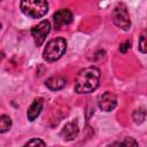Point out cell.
I'll return each instance as SVG.
<instances>
[{
  "label": "cell",
  "instance_id": "4fadbf2b",
  "mask_svg": "<svg viewBox=\"0 0 147 147\" xmlns=\"http://www.w3.org/2000/svg\"><path fill=\"white\" fill-rule=\"evenodd\" d=\"M139 49L142 53H147V31H144L139 38Z\"/></svg>",
  "mask_w": 147,
  "mask_h": 147
},
{
  "label": "cell",
  "instance_id": "7a4b0ae2",
  "mask_svg": "<svg viewBox=\"0 0 147 147\" xmlns=\"http://www.w3.org/2000/svg\"><path fill=\"white\" fill-rule=\"evenodd\" d=\"M67 49V40L62 37H56L54 39H51L42 52V57L47 62H54L59 60Z\"/></svg>",
  "mask_w": 147,
  "mask_h": 147
},
{
  "label": "cell",
  "instance_id": "ba28073f",
  "mask_svg": "<svg viewBox=\"0 0 147 147\" xmlns=\"http://www.w3.org/2000/svg\"><path fill=\"white\" fill-rule=\"evenodd\" d=\"M79 129L77 125V122H69L67 124H64V126L61 130V136L64 140L67 141H71L74 139H76V137L78 136Z\"/></svg>",
  "mask_w": 147,
  "mask_h": 147
},
{
  "label": "cell",
  "instance_id": "2e32d148",
  "mask_svg": "<svg viewBox=\"0 0 147 147\" xmlns=\"http://www.w3.org/2000/svg\"><path fill=\"white\" fill-rule=\"evenodd\" d=\"M130 48H131V41H129V40H126L119 45V52L123 54H125Z\"/></svg>",
  "mask_w": 147,
  "mask_h": 147
},
{
  "label": "cell",
  "instance_id": "8fae6325",
  "mask_svg": "<svg viewBox=\"0 0 147 147\" xmlns=\"http://www.w3.org/2000/svg\"><path fill=\"white\" fill-rule=\"evenodd\" d=\"M147 116V110L144 107H139L133 110L132 113V119L136 124H141Z\"/></svg>",
  "mask_w": 147,
  "mask_h": 147
},
{
  "label": "cell",
  "instance_id": "52a82bcc",
  "mask_svg": "<svg viewBox=\"0 0 147 147\" xmlns=\"http://www.w3.org/2000/svg\"><path fill=\"white\" fill-rule=\"evenodd\" d=\"M53 21H54V26L55 29H61L72 22V13L70 9L62 8L59 9L57 11L54 13L53 15Z\"/></svg>",
  "mask_w": 147,
  "mask_h": 147
},
{
  "label": "cell",
  "instance_id": "8992f818",
  "mask_svg": "<svg viewBox=\"0 0 147 147\" xmlns=\"http://www.w3.org/2000/svg\"><path fill=\"white\" fill-rule=\"evenodd\" d=\"M98 105H99V108L101 110H103V111H111L117 106V98H116V95L113 92L106 91V92H103L99 96Z\"/></svg>",
  "mask_w": 147,
  "mask_h": 147
},
{
  "label": "cell",
  "instance_id": "5bb4252c",
  "mask_svg": "<svg viewBox=\"0 0 147 147\" xmlns=\"http://www.w3.org/2000/svg\"><path fill=\"white\" fill-rule=\"evenodd\" d=\"M113 145H117V146H138V142L133 139V138H126L125 140L123 141H119V142H115Z\"/></svg>",
  "mask_w": 147,
  "mask_h": 147
},
{
  "label": "cell",
  "instance_id": "5b68a950",
  "mask_svg": "<svg viewBox=\"0 0 147 147\" xmlns=\"http://www.w3.org/2000/svg\"><path fill=\"white\" fill-rule=\"evenodd\" d=\"M49 31H51V23L47 20L41 21L39 24H37L36 26H33L31 29V34L33 37V40H34V44L37 47H39L44 44Z\"/></svg>",
  "mask_w": 147,
  "mask_h": 147
},
{
  "label": "cell",
  "instance_id": "30bf717a",
  "mask_svg": "<svg viewBox=\"0 0 147 147\" xmlns=\"http://www.w3.org/2000/svg\"><path fill=\"white\" fill-rule=\"evenodd\" d=\"M41 110H42V99H36L28 109V113H26L28 119L30 122H33L39 116Z\"/></svg>",
  "mask_w": 147,
  "mask_h": 147
},
{
  "label": "cell",
  "instance_id": "9a60e30c",
  "mask_svg": "<svg viewBox=\"0 0 147 147\" xmlns=\"http://www.w3.org/2000/svg\"><path fill=\"white\" fill-rule=\"evenodd\" d=\"M38 145L39 146H46V142L39 138H33V139L29 140L28 142H25V146H38Z\"/></svg>",
  "mask_w": 147,
  "mask_h": 147
},
{
  "label": "cell",
  "instance_id": "3957f363",
  "mask_svg": "<svg viewBox=\"0 0 147 147\" xmlns=\"http://www.w3.org/2000/svg\"><path fill=\"white\" fill-rule=\"evenodd\" d=\"M22 13L30 18H40L48 11V2L46 0H21Z\"/></svg>",
  "mask_w": 147,
  "mask_h": 147
},
{
  "label": "cell",
  "instance_id": "7c38bea8",
  "mask_svg": "<svg viewBox=\"0 0 147 147\" xmlns=\"http://www.w3.org/2000/svg\"><path fill=\"white\" fill-rule=\"evenodd\" d=\"M11 126V119L7 115H1L0 117V132L5 133L7 132Z\"/></svg>",
  "mask_w": 147,
  "mask_h": 147
},
{
  "label": "cell",
  "instance_id": "277c9868",
  "mask_svg": "<svg viewBox=\"0 0 147 147\" xmlns=\"http://www.w3.org/2000/svg\"><path fill=\"white\" fill-rule=\"evenodd\" d=\"M111 17H113L114 24L117 28H119L124 31H127L130 29V26H131L130 15H129L126 6L123 2H119L114 7L113 13H111Z\"/></svg>",
  "mask_w": 147,
  "mask_h": 147
},
{
  "label": "cell",
  "instance_id": "9c48e42d",
  "mask_svg": "<svg viewBox=\"0 0 147 147\" xmlns=\"http://www.w3.org/2000/svg\"><path fill=\"white\" fill-rule=\"evenodd\" d=\"M46 86L52 91H59L62 90L67 84V78L63 76H53L46 79L45 82Z\"/></svg>",
  "mask_w": 147,
  "mask_h": 147
},
{
  "label": "cell",
  "instance_id": "6da1fadb",
  "mask_svg": "<svg viewBox=\"0 0 147 147\" xmlns=\"http://www.w3.org/2000/svg\"><path fill=\"white\" fill-rule=\"evenodd\" d=\"M101 74L96 67H87L80 70L75 82V92L87 94L95 91L100 85Z\"/></svg>",
  "mask_w": 147,
  "mask_h": 147
}]
</instances>
